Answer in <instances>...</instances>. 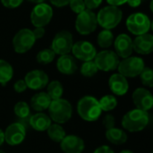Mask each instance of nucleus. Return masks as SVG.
<instances>
[{"label": "nucleus", "instance_id": "obj_1", "mask_svg": "<svg viewBox=\"0 0 153 153\" xmlns=\"http://www.w3.org/2000/svg\"><path fill=\"white\" fill-rule=\"evenodd\" d=\"M150 122L148 112L134 108L128 111L122 118V126L125 130L131 133L141 132L146 128Z\"/></svg>", "mask_w": 153, "mask_h": 153}, {"label": "nucleus", "instance_id": "obj_2", "mask_svg": "<svg viewBox=\"0 0 153 153\" xmlns=\"http://www.w3.org/2000/svg\"><path fill=\"white\" fill-rule=\"evenodd\" d=\"M77 112L81 118L88 122H94L101 115L99 100L92 96H84L77 103Z\"/></svg>", "mask_w": 153, "mask_h": 153}, {"label": "nucleus", "instance_id": "obj_3", "mask_svg": "<svg viewBox=\"0 0 153 153\" xmlns=\"http://www.w3.org/2000/svg\"><path fill=\"white\" fill-rule=\"evenodd\" d=\"M48 109L50 119L59 125L69 121L73 115V107L71 103L62 98L51 100Z\"/></svg>", "mask_w": 153, "mask_h": 153}, {"label": "nucleus", "instance_id": "obj_4", "mask_svg": "<svg viewBox=\"0 0 153 153\" xmlns=\"http://www.w3.org/2000/svg\"><path fill=\"white\" fill-rule=\"evenodd\" d=\"M123 13L117 6L108 5L103 7L97 14L98 23L105 30L116 28L121 22Z\"/></svg>", "mask_w": 153, "mask_h": 153}, {"label": "nucleus", "instance_id": "obj_5", "mask_svg": "<svg viewBox=\"0 0 153 153\" xmlns=\"http://www.w3.org/2000/svg\"><path fill=\"white\" fill-rule=\"evenodd\" d=\"M144 67V61L141 57L128 56L119 63L117 69L123 76L134 78L139 76Z\"/></svg>", "mask_w": 153, "mask_h": 153}, {"label": "nucleus", "instance_id": "obj_6", "mask_svg": "<svg viewBox=\"0 0 153 153\" xmlns=\"http://www.w3.org/2000/svg\"><path fill=\"white\" fill-rule=\"evenodd\" d=\"M98 25L97 15L89 9H85L83 12L78 13L75 21L76 30L82 35H88L92 33Z\"/></svg>", "mask_w": 153, "mask_h": 153}, {"label": "nucleus", "instance_id": "obj_7", "mask_svg": "<svg viewBox=\"0 0 153 153\" xmlns=\"http://www.w3.org/2000/svg\"><path fill=\"white\" fill-rule=\"evenodd\" d=\"M151 25V20L143 13H133L126 20V27L128 30L136 36L148 33Z\"/></svg>", "mask_w": 153, "mask_h": 153}, {"label": "nucleus", "instance_id": "obj_8", "mask_svg": "<svg viewBox=\"0 0 153 153\" xmlns=\"http://www.w3.org/2000/svg\"><path fill=\"white\" fill-rule=\"evenodd\" d=\"M36 39L31 30L24 28L20 30L13 39V49L18 54H23L29 51L34 45Z\"/></svg>", "mask_w": 153, "mask_h": 153}, {"label": "nucleus", "instance_id": "obj_9", "mask_svg": "<svg viewBox=\"0 0 153 153\" xmlns=\"http://www.w3.org/2000/svg\"><path fill=\"white\" fill-rule=\"evenodd\" d=\"M94 63L99 70L109 72L117 69L120 60L119 56L114 51L103 50L100 53H97L94 58Z\"/></svg>", "mask_w": 153, "mask_h": 153}, {"label": "nucleus", "instance_id": "obj_10", "mask_svg": "<svg viewBox=\"0 0 153 153\" xmlns=\"http://www.w3.org/2000/svg\"><path fill=\"white\" fill-rule=\"evenodd\" d=\"M74 45L73 35L67 30H61L57 32L52 40L51 49L55 54L63 56L71 52Z\"/></svg>", "mask_w": 153, "mask_h": 153}, {"label": "nucleus", "instance_id": "obj_11", "mask_svg": "<svg viewBox=\"0 0 153 153\" xmlns=\"http://www.w3.org/2000/svg\"><path fill=\"white\" fill-rule=\"evenodd\" d=\"M52 16V7L48 4L40 3L32 9L30 13V21L35 27H44L49 23Z\"/></svg>", "mask_w": 153, "mask_h": 153}, {"label": "nucleus", "instance_id": "obj_12", "mask_svg": "<svg viewBox=\"0 0 153 153\" xmlns=\"http://www.w3.org/2000/svg\"><path fill=\"white\" fill-rule=\"evenodd\" d=\"M4 134V142L11 146L21 144L26 137V128L21 123H13L7 126Z\"/></svg>", "mask_w": 153, "mask_h": 153}, {"label": "nucleus", "instance_id": "obj_13", "mask_svg": "<svg viewBox=\"0 0 153 153\" xmlns=\"http://www.w3.org/2000/svg\"><path fill=\"white\" fill-rule=\"evenodd\" d=\"M71 51L74 57L83 62L92 61L97 55L95 47L91 42L85 40L74 43Z\"/></svg>", "mask_w": 153, "mask_h": 153}, {"label": "nucleus", "instance_id": "obj_14", "mask_svg": "<svg viewBox=\"0 0 153 153\" xmlns=\"http://www.w3.org/2000/svg\"><path fill=\"white\" fill-rule=\"evenodd\" d=\"M24 81L29 89L39 91L44 89L48 83V76L42 70H32L27 73Z\"/></svg>", "mask_w": 153, "mask_h": 153}, {"label": "nucleus", "instance_id": "obj_15", "mask_svg": "<svg viewBox=\"0 0 153 153\" xmlns=\"http://www.w3.org/2000/svg\"><path fill=\"white\" fill-rule=\"evenodd\" d=\"M133 102L136 108L148 112L153 107V96L145 88H137L132 96Z\"/></svg>", "mask_w": 153, "mask_h": 153}, {"label": "nucleus", "instance_id": "obj_16", "mask_svg": "<svg viewBox=\"0 0 153 153\" xmlns=\"http://www.w3.org/2000/svg\"><path fill=\"white\" fill-rule=\"evenodd\" d=\"M115 53L122 58L131 56L133 49V40L127 34H120L117 37L114 42Z\"/></svg>", "mask_w": 153, "mask_h": 153}, {"label": "nucleus", "instance_id": "obj_17", "mask_svg": "<svg viewBox=\"0 0 153 153\" xmlns=\"http://www.w3.org/2000/svg\"><path fill=\"white\" fill-rule=\"evenodd\" d=\"M61 150L65 153H82L85 148L83 140L77 135H65L60 143Z\"/></svg>", "mask_w": 153, "mask_h": 153}, {"label": "nucleus", "instance_id": "obj_18", "mask_svg": "<svg viewBox=\"0 0 153 153\" xmlns=\"http://www.w3.org/2000/svg\"><path fill=\"white\" fill-rule=\"evenodd\" d=\"M133 49L141 55H149L153 51V36L150 33L139 35L133 41Z\"/></svg>", "mask_w": 153, "mask_h": 153}, {"label": "nucleus", "instance_id": "obj_19", "mask_svg": "<svg viewBox=\"0 0 153 153\" xmlns=\"http://www.w3.org/2000/svg\"><path fill=\"white\" fill-rule=\"evenodd\" d=\"M108 85L111 91L117 96L125 95L129 89V84L126 77L123 76L119 73L114 74L110 76L108 80Z\"/></svg>", "mask_w": 153, "mask_h": 153}, {"label": "nucleus", "instance_id": "obj_20", "mask_svg": "<svg viewBox=\"0 0 153 153\" xmlns=\"http://www.w3.org/2000/svg\"><path fill=\"white\" fill-rule=\"evenodd\" d=\"M56 68L61 74H66V75H71L76 72L78 66H77V63L75 61L74 57L70 56L69 54H67V55L61 56L57 59Z\"/></svg>", "mask_w": 153, "mask_h": 153}, {"label": "nucleus", "instance_id": "obj_21", "mask_svg": "<svg viewBox=\"0 0 153 153\" xmlns=\"http://www.w3.org/2000/svg\"><path fill=\"white\" fill-rule=\"evenodd\" d=\"M51 124H52V120L50 119L49 116L42 112H38L32 115L31 117H30V126L38 132L47 131Z\"/></svg>", "mask_w": 153, "mask_h": 153}, {"label": "nucleus", "instance_id": "obj_22", "mask_svg": "<svg viewBox=\"0 0 153 153\" xmlns=\"http://www.w3.org/2000/svg\"><path fill=\"white\" fill-rule=\"evenodd\" d=\"M50 103L51 99L48 96V94L47 92L40 91L39 93H36L30 99V107L37 112H42L48 108Z\"/></svg>", "mask_w": 153, "mask_h": 153}, {"label": "nucleus", "instance_id": "obj_23", "mask_svg": "<svg viewBox=\"0 0 153 153\" xmlns=\"http://www.w3.org/2000/svg\"><path fill=\"white\" fill-rule=\"evenodd\" d=\"M106 138L108 142L116 145H121L126 143L127 134L126 133L119 128L113 127L111 129H108L106 132Z\"/></svg>", "mask_w": 153, "mask_h": 153}, {"label": "nucleus", "instance_id": "obj_24", "mask_svg": "<svg viewBox=\"0 0 153 153\" xmlns=\"http://www.w3.org/2000/svg\"><path fill=\"white\" fill-rule=\"evenodd\" d=\"M13 69L12 65L5 60L0 59V84L6 85L13 78Z\"/></svg>", "mask_w": 153, "mask_h": 153}, {"label": "nucleus", "instance_id": "obj_25", "mask_svg": "<svg viewBox=\"0 0 153 153\" xmlns=\"http://www.w3.org/2000/svg\"><path fill=\"white\" fill-rule=\"evenodd\" d=\"M48 137L55 143H61V141L65 137L66 134L65 129L59 124H51L47 130Z\"/></svg>", "mask_w": 153, "mask_h": 153}, {"label": "nucleus", "instance_id": "obj_26", "mask_svg": "<svg viewBox=\"0 0 153 153\" xmlns=\"http://www.w3.org/2000/svg\"><path fill=\"white\" fill-rule=\"evenodd\" d=\"M47 93L50 97L51 100L61 99L64 93V88L62 83L59 81H52L48 83V90Z\"/></svg>", "mask_w": 153, "mask_h": 153}, {"label": "nucleus", "instance_id": "obj_27", "mask_svg": "<svg viewBox=\"0 0 153 153\" xmlns=\"http://www.w3.org/2000/svg\"><path fill=\"white\" fill-rule=\"evenodd\" d=\"M100 107L102 111H111L115 109L117 106V100L114 95H105L99 100Z\"/></svg>", "mask_w": 153, "mask_h": 153}, {"label": "nucleus", "instance_id": "obj_28", "mask_svg": "<svg viewBox=\"0 0 153 153\" xmlns=\"http://www.w3.org/2000/svg\"><path fill=\"white\" fill-rule=\"evenodd\" d=\"M98 44L102 48H109L114 42V36L110 30H103L100 32L97 38Z\"/></svg>", "mask_w": 153, "mask_h": 153}, {"label": "nucleus", "instance_id": "obj_29", "mask_svg": "<svg viewBox=\"0 0 153 153\" xmlns=\"http://www.w3.org/2000/svg\"><path fill=\"white\" fill-rule=\"evenodd\" d=\"M13 112L19 118H27L30 115V107L25 101H19L14 105Z\"/></svg>", "mask_w": 153, "mask_h": 153}, {"label": "nucleus", "instance_id": "obj_30", "mask_svg": "<svg viewBox=\"0 0 153 153\" xmlns=\"http://www.w3.org/2000/svg\"><path fill=\"white\" fill-rule=\"evenodd\" d=\"M55 56H56V54L51 48H45L38 53L36 59L39 64L48 65V64H50L54 60Z\"/></svg>", "mask_w": 153, "mask_h": 153}, {"label": "nucleus", "instance_id": "obj_31", "mask_svg": "<svg viewBox=\"0 0 153 153\" xmlns=\"http://www.w3.org/2000/svg\"><path fill=\"white\" fill-rule=\"evenodd\" d=\"M99 69L94 61L84 62L81 67V74L85 77H92L98 73Z\"/></svg>", "mask_w": 153, "mask_h": 153}, {"label": "nucleus", "instance_id": "obj_32", "mask_svg": "<svg viewBox=\"0 0 153 153\" xmlns=\"http://www.w3.org/2000/svg\"><path fill=\"white\" fill-rule=\"evenodd\" d=\"M142 82L144 86L152 88L153 86V71L150 67H144L140 74Z\"/></svg>", "mask_w": 153, "mask_h": 153}, {"label": "nucleus", "instance_id": "obj_33", "mask_svg": "<svg viewBox=\"0 0 153 153\" xmlns=\"http://www.w3.org/2000/svg\"><path fill=\"white\" fill-rule=\"evenodd\" d=\"M69 4L72 11L75 13H80L86 9L83 0H71Z\"/></svg>", "mask_w": 153, "mask_h": 153}, {"label": "nucleus", "instance_id": "obj_34", "mask_svg": "<svg viewBox=\"0 0 153 153\" xmlns=\"http://www.w3.org/2000/svg\"><path fill=\"white\" fill-rule=\"evenodd\" d=\"M102 124H103V126L108 130V129H111L113 127H115V124H116V119L114 117L113 115H106L104 117H103V120H102Z\"/></svg>", "mask_w": 153, "mask_h": 153}, {"label": "nucleus", "instance_id": "obj_35", "mask_svg": "<svg viewBox=\"0 0 153 153\" xmlns=\"http://www.w3.org/2000/svg\"><path fill=\"white\" fill-rule=\"evenodd\" d=\"M23 0H1L3 5L6 8H16L22 4Z\"/></svg>", "mask_w": 153, "mask_h": 153}, {"label": "nucleus", "instance_id": "obj_36", "mask_svg": "<svg viewBox=\"0 0 153 153\" xmlns=\"http://www.w3.org/2000/svg\"><path fill=\"white\" fill-rule=\"evenodd\" d=\"M27 85L24 80H18L17 82H14L13 84V90L17 93H22L27 90Z\"/></svg>", "mask_w": 153, "mask_h": 153}, {"label": "nucleus", "instance_id": "obj_37", "mask_svg": "<svg viewBox=\"0 0 153 153\" xmlns=\"http://www.w3.org/2000/svg\"><path fill=\"white\" fill-rule=\"evenodd\" d=\"M83 1H84L86 8L89 10H92V9L98 8L101 4L103 0H83Z\"/></svg>", "mask_w": 153, "mask_h": 153}, {"label": "nucleus", "instance_id": "obj_38", "mask_svg": "<svg viewBox=\"0 0 153 153\" xmlns=\"http://www.w3.org/2000/svg\"><path fill=\"white\" fill-rule=\"evenodd\" d=\"M32 32H33V35H34L35 39H41L44 36L46 30H45L44 27H36L32 30Z\"/></svg>", "mask_w": 153, "mask_h": 153}, {"label": "nucleus", "instance_id": "obj_39", "mask_svg": "<svg viewBox=\"0 0 153 153\" xmlns=\"http://www.w3.org/2000/svg\"><path fill=\"white\" fill-rule=\"evenodd\" d=\"M49 1L53 5H55L56 7H64V6L69 4L71 0H49Z\"/></svg>", "mask_w": 153, "mask_h": 153}, {"label": "nucleus", "instance_id": "obj_40", "mask_svg": "<svg viewBox=\"0 0 153 153\" xmlns=\"http://www.w3.org/2000/svg\"><path fill=\"white\" fill-rule=\"evenodd\" d=\"M93 153H114V152L108 145H102V146L97 148Z\"/></svg>", "mask_w": 153, "mask_h": 153}, {"label": "nucleus", "instance_id": "obj_41", "mask_svg": "<svg viewBox=\"0 0 153 153\" xmlns=\"http://www.w3.org/2000/svg\"><path fill=\"white\" fill-rule=\"evenodd\" d=\"M107 2L109 4V5L113 6H119L124 4L125 3L127 2V0H107Z\"/></svg>", "mask_w": 153, "mask_h": 153}, {"label": "nucleus", "instance_id": "obj_42", "mask_svg": "<svg viewBox=\"0 0 153 153\" xmlns=\"http://www.w3.org/2000/svg\"><path fill=\"white\" fill-rule=\"evenodd\" d=\"M144 0H127V4H129V6L131 7H137L139 6Z\"/></svg>", "mask_w": 153, "mask_h": 153}, {"label": "nucleus", "instance_id": "obj_43", "mask_svg": "<svg viewBox=\"0 0 153 153\" xmlns=\"http://www.w3.org/2000/svg\"><path fill=\"white\" fill-rule=\"evenodd\" d=\"M4 143V132L0 129V146Z\"/></svg>", "mask_w": 153, "mask_h": 153}, {"label": "nucleus", "instance_id": "obj_44", "mask_svg": "<svg viewBox=\"0 0 153 153\" xmlns=\"http://www.w3.org/2000/svg\"><path fill=\"white\" fill-rule=\"evenodd\" d=\"M30 2H32V3H36V4H40V3H43L45 0H28Z\"/></svg>", "mask_w": 153, "mask_h": 153}, {"label": "nucleus", "instance_id": "obj_45", "mask_svg": "<svg viewBox=\"0 0 153 153\" xmlns=\"http://www.w3.org/2000/svg\"><path fill=\"white\" fill-rule=\"evenodd\" d=\"M120 153H134L132 151H129V150H124V151H122Z\"/></svg>", "mask_w": 153, "mask_h": 153}, {"label": "nucleus", "instance_id": "obj_46", "mask_svg": "<svg viewBox=\"0 0 153 153\" xmlns=\"http://www.w3.org/2000/svg\"><path fill=\"white\" fill-rule=\"evenodd\" d=\"M0 153H5V152H4V151H1V150H0Z\"/></svg>", "mask_w": 153, "mask_h": 153}]
</instances>
